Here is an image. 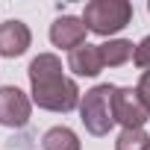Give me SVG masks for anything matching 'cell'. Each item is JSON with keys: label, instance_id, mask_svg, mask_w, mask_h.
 I'll return each mask as SVG.
<instances>
[{"label": "cell", "instance_id": "cell-10", "mask_svg": "<svg viewBox=\"0 0 150 150\" xmlns=\"http://www.w3.org/2000/svg\"><path fill=\"white\" fill-rule=\"evenodd\" d=\"M44 150H80V138L71 127H50L41 138Z\"/></svg>", "mask_w": 150, "mask_h": 150}, {"label": "cell", "instance_id": "cell-3", "mask_svg": "<svg viewBox=\"0 0 150 150\" xmlns=\"http://www.w3.org/2000/svg\"><path fill=\"white\" fill-rule=\"evenodd\" d=\"M132 21L129 0H91L83 9V24L94 35H115Z\"/></svg>", "mask_w": 150, "mask_h": 150}, {"label": "cell", "instance_id": "cell-12", "mask_svg": "<svg viewBox=\"0 0 150 150\" xmlns=\"http://www.w3.org/2000/svg\"><path fill=\"white\" fill-rule=\"evenodd\" d=\"M132 62L141 68V71H150V35H144L138 44H135V56Z\"/></svg>", "mask_w": 150, "mask_h": 150}, {"label": "cell", "instance_id": "cell-1", "mask_svg": "<svg viewBox=\"0 0 150 150\" xmlns=\"http://www.w3.org/2000/svg\"><path fill=\"white\" fill-rule=\"evenodd\" d=\"M30 88L33 103L47 112H74L80 106V86L62 74V59L56 53H38L30 62Z\"/></svg>", "mask_w": 150, "mask_h": 150}, {"label": "cell", "instance_id": "cell-9", "mask_svg": "<svg viewBox=\"0 0 150 150\" xmlns=\"http://www.w3.org/2000/svg\"><path fill=\"white\" fill-rule=\"evenodd\" d=\"M100 53H103L106 68H121L135 56V44L127 41V38H109L106 44H100Z\"/></svg>", "mask_w": 150, "mask_h": 150}, {"label": "cell", "instance_id": "cell-6", "mask_svg": "<svg viewBox=\"0 0 150 150\" xmlns=\"http://www.w3.org/2000/svg\"><path fill=\"white\" fill-rule=\"evenodd\" d=\"M86 33L88 27L83 24V18L77 15H59L53 24H50V41L62 50H77L80 44H86Z\"/></svg>", "mask_w": 150, "mask_h": 150}, {"label": "cell", "instance_id": "cell-2", "mask_svg": "<svg viewBox=\"0 0 150 150\" xmlns=\"http://www.w3.org/2000/svg\"><path fill=\"white\" fill-rule=\"evenodd\" d=\"M115 91H118V86L100 83V86L88 88L80 100V121L97 138L109 135V129L115 127Z\"/></svg>", "mask_w": 150, "mask_h": 150}, {"label": "cell", "instance_id": "cell-13", "mask_svg": "<svg viewBox=\"0 0 150 150\" xmlns=\"http://www.w3.org/2000/svg\"><path fill=\"white\" fill-rule=\"evenodd\" d=\"M135 91H138V97L144 100V106H147V115H150V71H141Z\"/></svg>", "mask_w": 150, "mask_h": 150}, {"label": "cell", "instance_id": "cell-5", "mask_svg": "<svg viewBox=\"0 0 150 150\" xmlns=\"http://www.w3.org/2000/svg\"><path fill=\"white\" fill-rule=\"evenodd\" d=\"M150 121L144 100L138 97L135 88H118L115 91V124H121L124 129H144V124Z\"/></svg>", "mask_w": 150, "mask_h": 150}, {"label": "cell", "instance_id": "cell-7", "mask_svg": "<svg viewBox=\"0 0 150 150\" xmlns=\"http://www.w3.org/2000/svg\"><path fill=\"white\" fill-rule=\"evenodd\" d=\"M33 44V33L24 21H6V24H0V56L3 59H18L30 50Z\"/></svg>", "mask_w": 150, "mask_h": 150}, {"label": "cell", "instance_id": "cell-11", "mask_svg": "<svg viewBox=\"0 0 150 150\" xmlns=\"http://www.w3.org/2000/svg\"><path fill=\"white\" fill-rule=\"evenodd\" d=\"M115 150H150V135L144 129H121Z\"/></svg>", "mask_w": 150, "mask_h": 150}, {"label": "cell", "instance_id": "cell-14", "mask_svg": "<svg viewBox=\"0 0 150 150\" xmlns=\"http://www.w3.org/2000/svg\"><path fill=\"white\" fill-rule=\"evenodd\" d=\"M147 12H150V3H147Z\"/></svg>", "mask_w": 150, "mask_h": 150}, {"label": "cell", "instance_id": "cell-8", "mask_svg": "<svg viewBox=\"0 0 150 150\" xmlns=\"http://www.w3.org/2000/svg\"><path fill=\"white\" fill-rule=\"evenodd\" d=\"M68 68L77 74V77H97V74L106 68L103 65V53H100V44H80L77 50L68 53Z\"/></svg>", "mask_w": 150, "mask_h": 150}, {"label": "cell", "instance_id": "cell-4", "mask_svg": "<svg viewBox=\"0 0 150 150\" xmlns=\"http://www.w3.org/2000/svg\"><path fill=\"white\" fill-rule=\"evenodd\" d=\"M30 115H33V100L18 86H0V127L21 129L30 124Z\"/></svg>", "mask_w": 150, "mask_h": 150}]
</instances>
